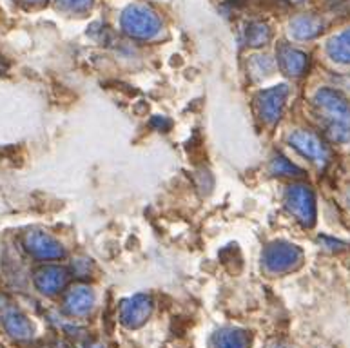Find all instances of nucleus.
<instances>
[{
  "mask_svg": "<svg viewBox=\"0 0 350 348\" xmlns=\"http://www.w3.org/2000/svg\"><path fill=\"white\" fill-rule=\"evenodd\" d=\"M42 348H58V347H42Z\"/></svg>",
  "mask_w": 350,
  "mask_h": 348,
  "instance_id": "23",
  "label": "nucleus"
},
{
  "mask_svg": "<svg viewBox=\"0 0 350 348\" xmlns=\"http://www.w3.org/2000/svg\"><path fill=\"white\" fill-rule=\"evenodd\" d=\"M272 38V31L271 27L267 26L265 22H260V21H254V22H249L245 27V42L249 46L252 47H260V46H265L269 44Z\"/></svg>",
  "mask_w": 350,
  "mask_h": 348,
  "instance_id": "16",
  "label": "nucleus"
},
{
  "mask_svg": "<svg viewBox=\"0 0 350 348\" xmlns=\"http://www.w3.org/2000/svg\"><path fill=\"white\" fill-rule=\"evenodd\" d=\"M287 85H276V88L265 89L256 96L258 113L262 116L265 124H276L282 118L283 107H285V98H287Z\"/></svg>",
  "mask_w": 350,
  "mask_h": 348,
  "instance_id": "6",
  "label": "nucleus"
},
{
  "mask_svg": "<svg viewBox=\"0 0 350 348\" xmlns=\"http://www.w3.org/2000/svg\"><path fill=\"white\" fill-rule=\"evenodd\" d=\"M58 5L64 11H71V13H85L89 8L93 5V0H58Z\"/></svg>",
  "mask_w": 350,
  "mask_h": 348,
  "instance_id": "19",
  "label": "nucleus"
},
{
  "mask_svg": "<svg viewBox=\"0 0 350 348\" xmlns=\"http://www.w3.org/2000/svg\"><path fill=\"white\" fill-rule=\"evenodd\" d=\"M271 171L272 174H278V176H301L304 171L296 167L293 161H288L287 158L283 156H276L271 163Z\"/></svg>",
  "mask_w": 350,
  "mask_h": 348,
  "instance_id": "17",
  "label": "nucleus"
},
{
  "mask_svg": "<svg viewBox=\"0 0 350 348\" xmlns=\"http://www.w3.org/2000/svg\"><path fill=\"white\" fill-rule=\"evenodd\" d=\"M22 243L27 252L37 260H60L66 254L62 245L42 230H27L22 238Z\"/></svg>",
  "mask_w": 350,
  "mask_h": 348,
  "instance_id": "5",
  "label": "nucleus"
},
{
  "mask_svg": "<svg viewBox=\"0 0 350 348\" xmlns=\"http://www.w3.org/2000/svg\"><path fill=\"white\" fill-rule=\"evenodd\" d=\"M288 213L304 227H312L316 222V198L307 185H291L285 194Z\"/></svg>",
  "mask_w": 350,
  "mask_h": 348,
  "instance_id": "4",
  "label": "nucleus"
},
{
  "mask_svg": "<svg viewBox=\"0 0 350 348\" xmlns=\"http://www.w3.org/2000/svg\"><path fill=\"white\" fill-rule=\"evenodd\" d=\"M68 271L58 265H46L40 267L37 272H35V286L38 291L46 294V296H53L57 294L66 286L68 283Z\"/></svg>",
  "mask_w": 350,
  "mask_h": 348,
  "instance_id": "9",
  "label": "nucleus"
},
{
  "mask_svg": "<svg viewBox=\"0 0 350 348\" xmlns=\"http://www.w3.org/2000/svg\"><path fill=\"white\" fill-rule=\"evenodd\" d=\"M152 310L151 297L146 296V294H138V296L131 297V299H126L122 303L120 308V317L122 323L127 325V327H140L142 323L146 321L149 314Z\"/></svg>",
  "mask_w": 350,
  "mask_h": 348,
  "instance_id": "10",
  "label": "nucleus"
},
{
  "mask_svg": "<svg viewBox=\"0 0 350 348\" xmlns=\"http://www.w3.org/2000/svg\"><path fill=\"white\" fill-rule=\"evenodd\" d=\"M0 314H2V323L10 336L15 339H29L33 334V325L29 323L24 312L11 303L5 296H0Z\"/></svg>",
  "mask_w": 350,
  "mask_h": 348,
  "instance_id": "7",
  "label": "nucleus"
},
{
  "mask_svg": "<svg viewBox=\"0 0 350 348\" xmlns=\"http://www.w3.org/2000/svg\"><path fill=\"white\" fill-rule=\"evenodd\" d=\"M94 303V294L89 291L88 286H75L66 294L64 307L71 316H85Z\"/></svg>",
  "mask_w": 350,
  "mask_h": 348,
  "instance_id": "12",
  "label": "nucleus"
},
{
  "mask_svg": "<svg viewBox=\"0 0 350 348\" xmlns=\"http://www.w3.org/2000/svg\"><path fill=\"white\" fill-rule=\"evenodd\" d=\"M319 115L325 120V133L332 142L345 144L350 140V105L338 91L321 89L314 98Z\"/></svg>",
  "mask_w": 350,
  "mask_h": 348,
  "instance_id": "1",
  "label": "nucleus"
},
{
  "mask_svg": "<svg viewBox=\"0 0 350 348\" xmlns=\"http://www.w3.org/2000/svg\"><path fill=\"white\" fill-rule=\"evenodd\" d=\"M278 66L288 77H301L307 71L308 58L304 51L288 44H280L278 47Z\"/></svg>",
  "mask_w": 350,
  "mask_h": 348,
  "instance_id": "11",
  "label": "nucleus"
},
{
  "mask_svg": "<svg viewBox=\"0 0 350 348\" xmlns=\"http://www.w3.org/2000/svg\"><path fill=\"white\" fill-rule=\"evenodd\" d=\"M304 260V252L298 249L296 245L285 243V241H276V243L269 245L263 252V263H265L267 271L276 272H288L298 269Z\"/></svg>",
  "mask_w": 350,
  "mask_h": 348,
  "instance_id": "3",
  "label": "nucleus"
},
{
  "mask_svg": "<svg viewBox=\"0 0 350 348\" xmlns=\"http://www.w3.org/2000/svg\"><path fill=\"white\" fill-rule=\"evenodd\" d=\"M157 124L162 127V131H167L169 127H171V122H169V120H165V118H160V116L152 120V125H157Z\"/></svg>",
  "mask_w": 350,
  "mask_h": 348,
  "instance_id": "21",
  "label": "nucleus"
},
{
  "mask_svg": "<svg viewBox=\"0 0 350 348\" xmlns=\"http://www.w3.org/2000/svg\"><path fill=\"white\" fill-rule=\"evenodd\" d=\"M291 31L299 40H310L316 38L319 33H323V21L314 15H299L291 21Z\"/></svg>",
  "mask_w": 350,
  "mask_h": 348,
  "instance_id": "13",
  "label": "nucleus"
},
{
  "mask_svg": "<svg viewBox=\"0 0 350 348\" xmlns=\"http://www.w3.org/2000/svg\"><path fill=\"white\" fill-rule=\"evenodd\" d=\"M215 343L218 348H249L251 336L241 330H221L215 336Z\"/></svg>",
  "mask_w": 350,
  "mask_h": 348,
  "instance_id": "15",
  "label": "nucleus"
},
{
  "mask_svg": "<svg viewBox=\"0 0 350 348\" xmlns=\"http://www.w3.org/2000/svg\"><path fill=\"white\" fill-rule=\"evenodd\" d=\"M329 55L336 62L350 64V29H345L340 35H336L329 40Z\"/></svg>",
  "mask_w": 350,
  "mask_h": 348,
  "instance_id": "14",
  "label": "nucleus"
},
{
  "mask_svg": "<svg viewBox=\"0 0 350 348\" xmlns=\"http://www.w3.org/2000/svg\"><path fill=\"white\" fill-rule=\"evenodd\" d=\"M160 16L144 4L129 5L122 15V29L133 38L149 40L160 33Z\"/></svg>",
  "mask_w": 350,
  "mask_h": 348,
  "instance_id": "2",
  "label": "nucleus"
},
{
  "mask_svg": "<svg viewBox=\"0 0 350 348\" xmlns=\"http://www.w3.org/2000/svg\"><path fill=\"white\" fill-rule=\"evenodd\" d=\"M21 2L27 10H38V8H44L47 4V0H21Z\"/></svg>",
  "mask_w": 350,
  "mask_h": 348,
  "instance_id": "20",
  "label": "nucleus"
},
{
  "mask_svg": "<svg viewBox=\"0 0 350 348\" xmlns=\"http://www.w3.org/2000/svg\"><path fill=\"white\" fill-rule=\"evenodd\" d=\"M288 142L293 144V147L299 155H304L308 160L316 161V163H327L329 160V149L323 142L319 140L318 136L308 131H296L291 135Z\"/></svg>",
  "mask_w": 350,
  "mask_h": 348,
  "instance_id": "8",
  "label": "nucleus"
},
{
  "mask_svg": "<svg viewBox=\"0 0 350 348\" xmlns=\"http://www.w3.org/2000/svg\"><path fill=\"white\" fill-rule=\"evenodd\" d=\"M8 68H10V64L5 62L4 57H2V55H0V75L5 73V71H8Z\"/></svg>",
  "mask_w": 350,
  "mask_h": 348,
  "instance_id": "22",
  "label": "nucleus"
},
{
  "mask_svg": "<svg viewBox=\"0 0 350 348\" xmlns=\"http://www.w3.org/2000/svg\"><path fill=\"white\" fill-rule=\"evenodd\" d=\"M272 71V60L265 55H258V57H252L251 60V75L254 78H262Z\"/></svg>",
  "mask_w": 350,
  "mask_h": 348,
  "instance_id": "18",
  "label": "nucleus"
}]
</instances>
